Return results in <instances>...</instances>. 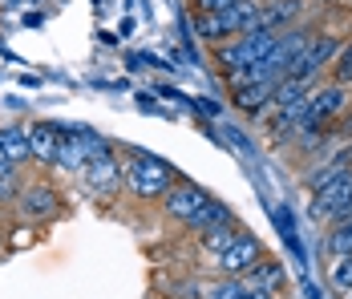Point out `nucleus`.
<instances>
[{
    "instance_id": "f257e3e1",
    "label": "nucleus",
    "mask_w": 352,
    "mask_h": 299,
    "mask_svg": "<svg viewBox=\"0 0 352 299\" xmlns=\"http://www.w3.org/2000/svg\"><path fill=\"white\" fill-rule=\"evenodd\" d=\"M178 174L166 158H158V154H146V150H134L130 154V162H122V182H126V195L138 202H162L166 199V190L175 186Z\"/></svg>"
},
{
    "instance_id": "f03ea898",
    "label": "nucleus",
    "mask_w": 352,
    "mask_h": 299,
    "mask_svg": "<svg viewBox=\"0 0 352 299\" xmlns=\"http://www.w3.org/2000/svg\"><path fill=\"white\" fill-rule=\"evenodd\" d=\"M276 41H280V29L259 25V29H251V33H239V36H231V41H223V45H214V61L223 65V73L259 65V61L276 49Z\"/></svg>"
},
{
    "instance_id": "7ed1b4c3",
    "label": "nucleus",
    "mask_w": 352,
    "mask_h": 299,
    "mask_svg": "<svg viewBox=\"0 0 352 299\" xmlns=\"http://www.w3.org/2000/svg\"><path fill=\"white\" fill-rule=\"evenodd\" d=\"M340 45H344V41H340L336 33H312L308 49L296 57V65L287 69V77H292V81H300V85H316L320 73L332 65V57L340 53Z\"/></svg>"
},
{
    "instance_id": "20e7f679",
    "label": "nucleus",
    "mask_w": 352,
    "mask_h": 299,
    "mask_svg": "<svg viewBox=\"0 0 352 299\" xmlns=\"http://www.w3.org/2000/svg\"><path fill=\"white\" fill-rule=\"evenodd\" d=\"M77 174H81L85 190H89L94 199H113V195H122V190H126V182H122V158H118L113 150L94 154V158L77 170Z\"/></svg>"
},
{
    "instance_id": "39448f33",
    "label": "nucleus",
    "mask_w": 352,
    "mask_h": 299,
    "mask_svg": "<svg viewBox=\"0 0 352 299\" xmlns=\"http://www.w3.org/2000/svg\"><path fill=\"white\" fill-rule=\"evenodd\" d=\"M308 214H312L316 223H344V219H352V170L344 174V178L328 182L324 190L312 195Z\"/></svg>"
},
{
    "instance_id": "423d86ee",
    "label": "nucleus",
    "mask_w": 352,
    "mask_h": 299,
    "mask_svg": "<svg viewBox=\"0 0 352 299\" xmlns=\"http://www.w3.org/2000/svg\"><path fill=\"white\" fill-rule=\"evenodd\" d=\"M259 259H263V243H259L251 231H239L227 247H223V251H219V255H214V271H219V275L239 279L247 267H255Z\"/></svg>"
},
{
    "instance_id": "0eeeda50",
    "label": "nucleus",
    "mask_w": 352,
    "mask_h": 299,
    "mask_svg": "<svg viewBox=\"0 0 352 299\" xmlns=\"http://www.w3.org/2000/svg\"><path fill=\"white\" fill-rule=\"evenodd\" d=\"M57 210H61L57 186H49V182H25V186H21V195H16V214H21L25 223H49V219H57Z\"/></svg>"
},
{
    "instance_id": "6e6552de",
    "label": "nucleus",
    "mask_w": 352,
    "mask_h": 299,
    "mask_svg": "<svg viewBox=\"0 0 352 299\" xmlns=\"http://www.w3.org/2000/svg\"><path fill=\"white\" fill-rule=\"evenodd\" d=\"M207 199H211V195H207L203 186H195V182L178 178L175 186L166 190V199H162V214H166V219H175L178 227H186V223L207 206Z\"/></svg>"
},
{
    "instance_id": "1a4fd4ad",
    "label": "nucleus",
    "mask_w": 352,
    "mask_h": 299,
    "mask_svg": "<svg viewBox=\"0 0 352 299\" xmlns=\"http://www.w3.org/2000/svg\"><path fill=\"white\" fill-rule=\"evenodd\" d=\"M272 81H247V85H235L231 89V105L239 109V113H251V118H259V113H267L272 109Z\"/></svg>"
},
{
    "instance_id": "9d476101",
    "label": "nucleus",
    "mask_w": 352,
    "mask_h": 299,
    "mask_svg": "<svg viewBox=\"0 0 352 299\" xmlns=\"http://www.w3.org/2000/svg\"><path fill=\"white\" fill-rule=\"evenodd\" d=\"M57 142H61V126H53V122H33V126H29V154H33V162L53 166Z\"/></svg>"
},
{
    "instance_id": "9b49d317",
    "label": "nucleus",
    "mask_w": 352,
    "mask_h": 299,
    "mask_svg": "<svg viewBox=\"0 0 352 299\" xmlns=\"http://www.w3.org/2000/svg\"><path fill=\"white\" fill-rule=\"evenodd\" d=\"M239 279H243L247 291H280V283H283V267L276 263V259H267V255H263V259H259L255 267H247Z\"/></svg>"
},
{
    "instance_id": "f8f14e48",
    "label": "nucleus",
    "mask_w": 352,
    "mask_h": 299,
    "mask_svg": "<svg viewBox=\"0 0 352 299\" xmlns=\"http://www.w3.org/2000/svg\"><path fill=\"white\" fill-rule=\"evenodd\" d=\"M300 16H304V0H263V25L267 29H292V25H300Z\"/></svg>"
},
{
    "instance_id": "ddd939ff",
    "label": "nucleus",
    "mask_w": 352,
    "mask_h": 299,
    "mask_svg": "<svg viewBox=\"0 0 352 299\" xmlns=\"http://www.w3.org/2000/svg\"><path fill=\"white\" fill-rule=\"evenodd\" d=\"M0 150L8 154V162L21 170L33 154H29V126H21V122H12V126H0Z\"/></svg>"
},
{
    "instance_id": "4468645a",
    "label": "nucleus",
    "mask_w": 352,
    "mask_h": 299,
    "mask_svg": "<svg viewBox=\"0 0 352 299\" xmlns=\"http://www.w3.org/2000/svg\"><path fill=\"white\" fill-rule=\"evenodd\" d=\"M195 36L207 45H223V41H231V29H227L223 12H195Z\"/></svg>"
},
{
    "instance_id": "2eb2a0df",
    "label": "nucleus",
    "mask_w": 352,
    "mask_h": 299,
    "mask_svg": "<svg viewBox=\"0 0 352 299\" xmlns=\"http://www.w3.org/2000/svg\"><path fill=\"white\" fill-rule=\"evenodd\" d=\"M219 223H235V219H231L227 202H219V199L211 195V199H207V206H203V210H199V214H195V219L186 223V231L203 234V231H211V227H219Z\"/></svg>"
},
{
    "instance_id": "dca6fc26",
    "label": "nucleus",
    "mask_w": 352,
    "mask_h": 299,
    "mask_svg": "<svg viewBox=\"0 0 352 299\" xmlns=\"http://www.w3.org/2000/svg\"><path fill=\"white\" fill-rule=\"evenodd\" d=\"M247 287L243 279H231V275H214L211 283L203 287V299H239Z\"/></svg>"
},
{
    "instance_id": "f3484780",
    "label": "nucleus",
    "mask_w": 352,
    "mask_h": 299,
    "mask_svg": "<svg viewBox=\"0 0 352 299\" xmlns=\"http://www.w3.org/2000/svg\"><path fill=\"white\" fill-rule=\"evenodd\" d=\"M328 255L332 259H340V255H352V219H344V223H332V231H328Z\"/></svg>"
},
{
    "instance_id": "a211bd4d",
    "label": "nucleus",
    "mask_w": 352,
    "mask_h": 299,
    "mask_svg": "<svg viewBox=\"0 0 352 299\" xmlns=\"http://www.w3.org/2000/svg\"><path fill=\"white\" fill-rule=\"evenodd\" d=\"M235 234H239V227H235V223H219V227H211V231H203L199 239H203V251L214 259V255H219V251L235 239Z\"/></svg>"
},
{
    "instance_id": "6ab92c4d",
    "label": "nucleus",
    "mask_w": 352,
    "mask_h": 299,
    "mask_svg": "<svg viewBox=\"0 0 352 299\" xmlns=\"http://www.w3.org/2000/svg\"><path fill=\"white\" fill-rule=\"evenodd\" d=\"M332 81L336 85H352V41H344L340 53L332 57Z\"/></svg>"
},
{
    "instance_id": "aec40b11",
    "label": "nucleus",
    "mask_w": 352,
    "mask_h": 299,
    "mask_svg": "<svg viewBox=\"0 0 352 299\" xmlns=\"http://www.w3.org/2000/svg\"><path fill=\"white\" fill-rule=\"evenodd\" d=\"M328 279H332V287H336V291H344V296H349V291H352V255H340V259L332 263V271H328Z\"/></svg>"
},
{
    "instance_id": "412c9836",
    "label": "nucleus",
    "mask_w": 352,
    "mask_h": 299,
    "mask_svg": "<svg viewBox=\"0 0 352 299\" xmlns=\"http://www.w3.org/2000/svg\"><path fill=\"white\" fill-rule=\"evenodd\" d=\"M21 186H25L21 170H8V174H0V202H16V195H21Z\"/></svg>"
},
{
    "instance_id": "4be33fe9",
    "label": "nucleus",
    "mask_w": 352,
    "mask_h": 299,
    "mask_svg": "<svg viewBox=\"0 0 352 299\" xmlns=\"http://www.w3.org/2000/svg\"><path fill=\"white\" fill-rule=\"evenodd\" d=\"M231 4H239V0H195V12H223Z\"/></svg>"
},
{
    "instance_id": "5701e85b",
    "label": "nucleus",
    "mask_w": 352,
    "mask_h": 299,
    "mask_svg": "<svg viewBox=\"0 0 352 299\" xmlns=\"http://www.w3.org/2000/svg\"><path fill=\"white\" fill-rule=\"evenodd\" d=\"M239 299H276V291H243Z\"/></svg>"
},
{
    "instance_id": "b1692460",
    "label": "nucleus",
    "mask_w": 352,
    "mask_h": 299,
    "mask_svg": "<svg viewBox=\"0 0 352 299\" xmlns=\"http://www.w3.org/2000/svg\"><path fill=\"white\" fill-rule=\"evenodd\" d=\"M8 170H16V166H12V162H8V154L0 150V174H8Z\"/></svg>"
},
{
    "instance_id": "393cba45",
    "label": "nucleus",
    "mask_w": 352,
    "mask_h": 299,
    "mask_svg": "<svg viewBox=\"0 0 352 299\" xmlns=\"http://www.w3.org/2000/svg\"><path fill=\"white\" fill-rule=\"evenodd\" d=\"M320 4H328V0H320Z\"/></svg>"
},
{
    "instance_id": "a878e982",
    "label": "nucleus",
    "mask_w": 352,
    "mask_h": 299,
    "mask_svg": "<svg viewBox=\"0 0 352 299\" xmlns=\"http://www.w3.org/2000/svg\"><path fill=\"white\" fill-rule=\"evenodd\" d=\"M349 299H352V291H349Z\"/></svg>"
}]
</instances>
